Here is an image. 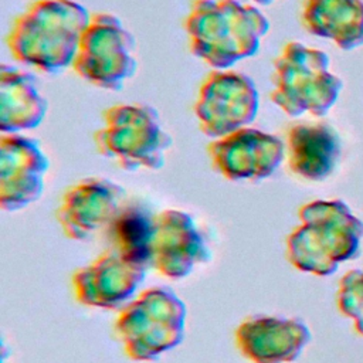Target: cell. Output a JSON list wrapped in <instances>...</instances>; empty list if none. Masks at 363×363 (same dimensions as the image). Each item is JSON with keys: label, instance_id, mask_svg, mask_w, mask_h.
Returning a JSON list of instances; mask_svg holds the SVG:
<instances>
[{"label": "cell", "instance_id": "obj_1", "mask_svg": "<svg viewBox=\"0 0 363 363\" xmlns=\"http://www.w3.org/2000/svg\"><path fill=\"white\" fill-rule=\"evenodd\" d=\"M89 20L91 13L74 0L33 1L13 20L7 47L18 62L55 74L72 65Z\"/></svg>", "mask_w": 363, "mask_h": 363}, {"label": "cell", "instance_id": "obj_2", "mask_svg": "<svg viewBox=\"0 0 363 363\" xmlns=\"http://www.w3.org/2000/svg\"><path fill=\"white\" fill-rule=\"evenodd\" d=\"M190 51L214 69H228L257 54L269 20L238 0H193L184 20Z\"/></svg>", "mask_w": 363, "mask_h": 363}, {"label": "cell", "instance_id": "obj_3", "mask_svg": "<svg viewBox=\"0 0 363 363\" xmlns=\"http://www.w3.org/2000/svg\"><path fill=\"white\" fill-rule=\"evenodd\" d=\"M302 225L289 237L292 262L318 275L332 274L346 259L359 257L363 221L342 200H318L299 211Z\"/></svg>", "mask_w": 363, "mask_h": 363}, {"label": "cell", "instance_id": "obj_4", "mask_svg": "<svg viewBox=\"0 0 363 363\" xmlns=\"http://www.w3.org/2000/svg\"><path fill=\"white\" fill-rule=\"evenodd\" d=\"M271 81V101L291 118L323 116L343 88L342 79L329 71L328 54L298 41L284 45L274 61Z\"/></svg>", "mask_w": 363, "mask_h": 363}, {"label": "cell", "instance_id": "obj_5", "mask_svg": "<svg viewBox=\"0 0 363 363\" xmlns=\"http://www.w3.org/2000/svg\"><path fill=\"white\" fill-rule=\"evenodd\" d=\"M96 150L125 170L160 169L172 136L157 111L146 104H116L102 112V126L94 132Z\"/></svg>", "mask_w": 363, "mask_h": 363}, {"label": "cell", "instance_id": "obj_6", "mask_svg": "<svg viewBox=\"0 0 363 363\" xmlns=\"http://www.w3.org/2000/svg\"><path fill=\"white\" fill-rule=\"evenodd\" d=\"M135 51L132 33L115 14L92 13L71 68L94 86L119 91L138 71Z\"/></svg>", "mask_w": 363, "mask_h": 363}, {"label": "cell", "instance_id": "obj_7", "mask_svg": "<svg viewBox=\"0 0 363 363\" xmlns=\"http://www.w3.org/2000/svg\"><path fill=\"white\" fill-rule=\"evenodd\" d=\"M259 96L254 81L234 69H213L203 79L194 113L200 130L213 139L248 126L257 118Z\"/></svg>", "mask_w": 363, "mask_h": 363}, {"label": "cell", "instance_id": "obj_8", "mask_svg": "<svg viewBox=\"0 0 363 363\" xmlns=\"http://www.w3.org/2000/svg\"><path fill=\"white\" fill-rule=\"evenodd\" d=\"M207 150L214 169L225 179L259 180L281 164L285 145L275 135L245 126L214 139Z\"/></svg>", "mask_w": 363, "mask_h": 363}, {"label": "cell", "instance_id": "obj_9", "mask_svg": "<svg viewBox=\"0 0 363 363\" xmlns=\"http://www.w3.org/2000/svg\"><path fill=\"white\" fill-rule=\"evenodd\" d=\"M48 159L38 142L21 133L0 136V200L4 210H17L43 191Z\"/></svg>", "mask_w": 363, "mask_h": 363}, {"label": "cell", "instance_id": "obj_10", "mask_svg": "<svg viewBox=\"0 0 363 363\" xmlns=\"http://www.w3.org/2000/svg\"><path fill=\"white\" fill-rule=\"evenodd\" d=\"M125 206V191L116 183L92 177L78 182L64 194L58 218L71 234L89 233L111 224Z\"/></svg>", "mask_w": 363, "mask_h": 363}, {"label": "cell", "instance_id": "obj_11", "mask_svg": "<svg viewBox=\"0 0 363 363\" xmlns=\"http://www.w3.org/2000/svg\"><path fill=\"white\" fill-rule=\"evenodd\" d=\"M285 149L292 173L320 182L333 173L339 162L340 139L326 122H296L286 129Z\"/></svg>", "mask_w": 363, "mask_h": 363}, {"label": "cell", "instance_id": "obj_12", "mask_svg": "<svg viewBox=\"0 0 363 363\" xmlns=\"http://www.w3.org/2000/svg\"><path fill=\"white\" fill-rule=\"evenodd\" d=\"M47 115V99L35 78L24 69L0 67V130L18 133L37 128Z\"/></svg>", "mask_w": 363, "mask_h": 363}, {"label": "cell", "instance_id": "obj_13", "mask_svg": "<svg viewBox=\"0 0 363 363\" xmlns=\"http://www.w3.org/2000/svg\"><path fill=\"white\" fill-rule=\"evenodd\" d=\"M301 24L340 50L359 48L363 45V0H303Z\"/></svg>", "mask_w": 363, "mask_h": 363}, {"label": "cell", "instance_id": "obj_14", "mask_svg": "<svg viewBox=\"0 0 363 363\" xmlns=\"http://www.w3.org/2000/svg\"><path fill=\"white\" fill-rule=\"evenodd\" d=\"M113 238H118L126 250L125 257L135 264H146L152 259L153 238L156 234V217L136 204H126L109 224Z\"/></svg>", "mask_w": 363, "mask_h": 363}, {"label": "cell", "instance_id": "obj_15", "mask_svg": "<svg viewBox=\"0 0 363 363\" xmlns=\"http://www.w3.org/2000/svg\"><path fill=\"white\" fill-rule=\"evenodd\" d=\"M337 305L343 315L354 322V329L363 336V271L352 269L340 279Z\"/></svg>", "mask_w": 363, "mask_h": 363}, {"label": "cell", "instance_id": "obj_16", "mask_svg": "<svg viewBox=\"0 0 363 363\" xmlns=\"http://www.w3.org/2000/svg\"><path fill=\"white\" fill-rule=\"evenodd\" d=\"M250 1H254L257 4H269V3H272V0H250Z\"/></svg>", "mask_w": 363, "mask_h": 363}, {"label": "cell", "instance_id": "obj_17", "mask_svg": "<svg viewBox=\"0 0 363 363\" xmlns=\"http://www.w3.org/2000/svg\"><path fill=\"white\" fill-rule=\"evenodd\" d=\"M34 1H38V0H34Z\"/></svg>", "mask_w": 363, "mask_h": 363}]
</instances>
